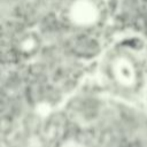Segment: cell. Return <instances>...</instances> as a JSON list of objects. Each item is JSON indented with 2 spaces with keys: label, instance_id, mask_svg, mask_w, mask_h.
Masks as SVG:
<instances>
[{
  "label": "cell",
  "instance_id": "obj_1",
  "mask_svg": "<svg viewBox=\"0 0 147 147\" xmlns=\"http://www.w3.org/2000/svg\"><path fill=\"white\" fill-rule=\"evenodd\" d=\"M113 69H115V74L117 75L124 82H132L137 78V70L134 64H132L127 59L124 57H118L113 63Z\"/></svg>",
  "mask_w": 147,
  "mask_h": 147
}]
</instances>
